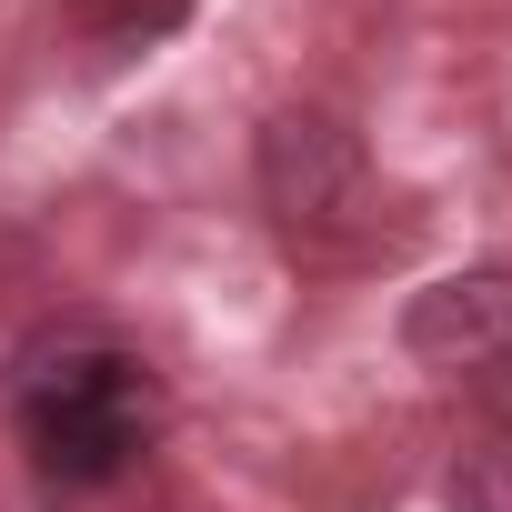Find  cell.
<instances>
[{"mask_svg":"<svg viewBox=\"0 0 512 512\" xmlns=\"http://www.w3.org/2000/svg\"><path fill=\"white\" fill-rule=\"evenodd\" d=\"M442 512H512V432H472L442 462Z\"/></svg>","mask_w":512,"mask_h":512,"instance_id":"obj_5","label":"cell"},{"mask_svg":"<svg viewBox=\"0 0 512 512\" xmlns=\"http://www.w3.org/2000/svg\"><path fill=\"white\" fill-rule=\"evenodd\" d=\"M141 422H151L141 372H131V362H111V352L41 372V382H31V402H21V432H31V452H41V472H51V482H111V472L141 452Z\"/></svg>","mask_w":512,"mask_h":512,"instance_id":"obj_2","label":"cell"},{"mask_svg":"<svg viewBox=\"0 0 512 512\" xmlns=\"http://www.w3.org/2000/svg\"><path fill=\"white\" fill-rule=\"evenodd\" d=\"M482 402H492V412H502V432H512V362H502V372H482Z\"/></svg>","mask_w":512,"mask_h":512,"instance_id":"obj_6","label":"cell"},{"mask_svg":"<svg viewBox=\"0 0 512 512\" xmlns=\"http://www.w3.org/2000/svg\"><path fill=\"white\" fill-rule=\"evenodd\" d=\"M251 181H262V211L302 262H352L382 241V171L342 111L282 101L251 141Z\"/></svg>","mask_w":512,"mask_h":512,"instance_id":"obj_1","label":"cell"},{"mask_svg":"<svg viewBox=\"0 0 512 512\" xmlns=\"http://www.w3.org/2000/svg\"><path fill=\"white\" fill-rule=\"evenodd\" d=\"M181 11L191 0H71V31L91 51H151V41L181 31Z\"/></svg>","mask_w":512,"mask_h":512,"instance_id":"obj_4","label":"cell"},{"mask_svg":"<svg viewBox=\"0 0 512 512\" xmlns=\"http://www.w3.org/2000/svg\"><path fill=\"white\" fill-rule=\"evenodd\" d=\"M402 352L422 372H502L512 362V262H472V272H442L402 302Z\"/></svg>","mask_w":512,"mask_h":512,"instance_id":"obj_3","label":"cell"}]
</instances>
